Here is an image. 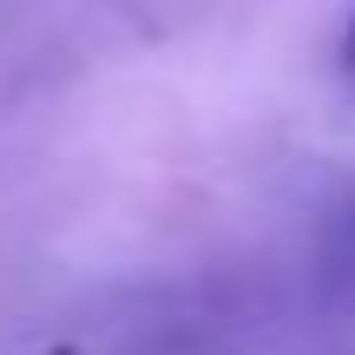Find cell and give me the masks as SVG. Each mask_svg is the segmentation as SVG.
<instances>
[{
    "instance_id": "1",
    "label": "cell",
    "mask_w": 355,
    "mask_h": 355,
    "mask_svg": "<svg viewBox=\"0 0 355 355\" xmlns=\"http://www.w3.org/2000/svg\"><path fill=\"white\" fill-rule=\"evenodd\" d=\"M336 60H343V73H355V7H349V20H343V46H336Z\"/></svg>"
}]
</instances>
